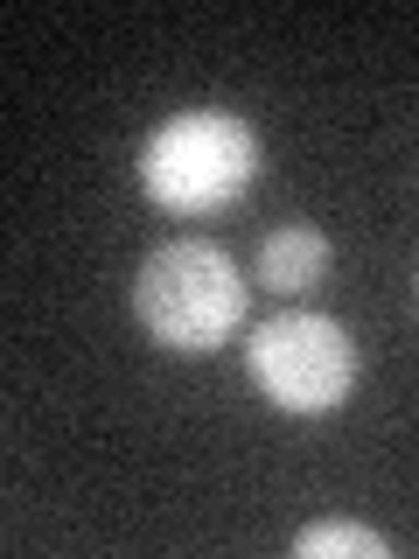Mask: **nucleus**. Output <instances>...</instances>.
<instances>
[{
	"label": "nucleus",
	"instance_id": "2",
	"mask_svg": "<svg viewBox=\"0 0 419 559\" xmlns=\"http://www.w3.org/2000/svg\"><path fill=\"white\" fill-rule=\"evenodd\" d=\"M133 314L161 349H217L244 314V273L224 245L175 238L140 266Z\"/></svg>",
	"mask_w": 419,
	"mask_h": 559
},
{
	"label": "nucleus",
	"instance_id": "1",
	"mask_svg": "<svg viewBox=\"0 0 419 559\" xmlns=\"http://www.w3.org/2000/svg\"><path fill=\"white\" fill-rule=\"evenodd\" d=\"M252 175H259L252 119L217 112V105L161 119V127L147 133V147H140V189L161 210H182V217L238 203L244 189H252Z\"/></svg>",
	"mask_w": 419,
	"mask_h": 559
},
{
	"label": "nucleus",
	"instance_id": "3",
	"mask_svg": "<svg viewBox=\"0 0 419 559\" xmlns=\"http://www.w3.org/2000/svg\"><path fill=\"white\" fill-rule=\"evenodd\" d=\"M252 384L279 413H336L357 384V343L336 314H273L252 329Z\"/></svg>",
	"mask_w": 419,
	"mask_h": 559
},
{
	"label": "nucleus",
	"instance_id": "5",
	"mask_svg": "<svg viewBox=\"0 0 419 559\" xmlns=\"http://www.w3.org/2000/svg\"><path fill=\"white\" fill-rule=\"evenodd\" d=\"M294 552H301V559H336V552L392 559V538L371 532V524H301V532H294Z\"/></svg>",
	"mask_w": 419,
	"mask_h": 559
},
{
	"label": "nucleus",
	"instance_id": "4",
	"mask_svg": "<svg viewBox=\"0 0 419 559\" xmlns=\"http://www.w3.org/2000/svg\"><path fill=\"white\" fill-rule=\"evenodd\" d=\"M328 238L322 224H279V231L259 245V280H266L273 294H308L328 280Z\"/></svg>",
	"mask_w": 419,
	"mask_h": 559
}]
</instances>
